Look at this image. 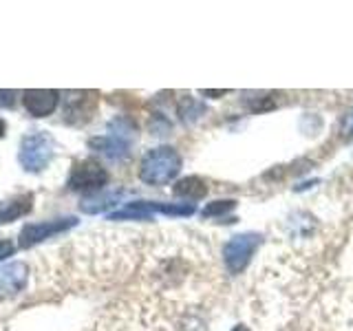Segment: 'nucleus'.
<instances>
[{
  "instance_id": "obj_1",
  "label": "nucleus",
  "mask_w": 353,
  "mask_h": 331,
  "mask_svg": "<svg viewBox=\"0 0 353 331\" xmlns=\"http://www.w3.org/2000/svg\"><path fill=\"white\" fill-rule=\"evenodd\" d=\"M181 170V157L172 146H159L143 154L139 179L148 185H163L172 181Z\"/></svg>"
},
{
  "instance_id": "obj_2",
  "label": "nucleus",
  "mask_w": 353,
  "mask_h": 331,
  "mask_svg": "<svg viewBox=\"0 0 353 331\" xmlns=\"http://www.w3.org/2000/svg\"><path fill=\"white\" fill-rule=\"evenodd\" d=\"M55 152V141L49 132H29L20 141V163L29 172H40L49 166Z\"/></svg>"
},
{
  "instance_id": "obj_3",
  "label": "nucleus",
  "mask_w": 353,
  "mask_h": 331,
  "mask_svg": "<svg viewBox=\"0 0 353 331\" xmlns=\"http://www.w3.org/2000/svg\"><path fill=\"white\" fill-rule=\"evenodd\" d=\"M108 183V172L95 159H80L73 163L66 185L75 192H99Z\"/></svg>"
},
{
  "instance_id": "obj_4",
  "label": "nucleus",
  "mask_w": 353,
  "mask_h": 331,
  "mask_svg": "<svg viewBox=\"0 0 353 331\" xmlns=\"http://www.w3.org/2000/svg\"><path fill=\"white\" fill-rule=\"evenodd\" d=\"M261 245V237L254 234V232H248V234H236L232 237L225 248H223V261L230 274H241L248 268V263L252 259V254L256 252V248Z\"/></svg>"
},
{
  "instance_id": "obj_5",
  "label": "nucleus",
  "mask_w": 353,
  "mask_h": 331,
  "mask_svg": "<svg viewBox=\"0 0 353 331\" xmlns=\"http://www.w3.org/2000/svg\"><path fill=\"white\" fill-rule=\"evenodd\" d=\"M73 225H77V219L75 217H64V219H53V221H42V223H29L22 228L20 232V248L22 250H29L38 243L47 241L60 232L71 230Z\"/></svg>"
},
{
  "instance_id": "obj_6",
  "label": "nucleus",
  "mask_w": 353,
  "mask_h": 331,
  "mask_svg": "<svg viewBox=\"0 0 353 331\" xmlns=\"http://www.w3.org/2000/svg\"><path fill=\"white\" fill-rule=\"evenodd\" d=\"M110 132L102 137H93L88 141V146L93 150L102 152L110 161H121L128 157V135L126 128H117L115 124H108Z\"/></svg>"
},
{
  "instance_id": "obj_7",
  "label": "nucleus",
  "mask_w": 353,
  "mask_h": 331,
  "mask_svg": "<svg viewBox=\"0 0 353 331\" xmlns=\"http://www.w3.org/2000/svg\"><path fill=\"white\" fill-rule=\"evenodd\" d=\"M60 104V93L51 88H29L22 93V106L33 117H49Z\"/></svg>"
},
{
  "instance_id": "obj_8",
  "label": "nucleus",
  "mask_w": 353,
  "mask_h": 331,
  "mask_svg": "<svg viewBox=\"0 0 353 331\" xmlns=\"http://www.w3.org/2000/svg\"><path fill=\"white\" fill-rule=\"evenodd\" d=\"M64 121L66 124H84L86 119H91L93 104H95V93L88 91H77V93H64Z\"/></svg>"
},
{
  "instance_id": "obj_9",
  "label": "nucleus",
  "mask_w": 353,
  "mask_h": 331,
  "mask_svg": "<svg viewBox=\"0 0 353 331\" xmlns=\"http://www.w3.org/2000/svg\"><path fill=\"white\" fill-rule=\"evenodd\" d=\"M27 281L25 263H9L0 268V298H11L22 292V285Z\"/></svg>"
},
{
  "instance_id": "obj_10",
  "label": "nucleus",
  "mask_w": 353,
  "mask_h": 331,
  "mask_svg": "<svg viewBox=\"0 0 353 331\" xmlns=\"http://www.w3.org/2000/svg\"><path fill=\"white\" fill-rule=\"evenodd\" d=\"M31 208H33V194L31 192H25V194H18L14 199H9L7 203L0 205V225L11 223V221L20 219L22 214L31 212Z\"/></svg>"
},
{
  "instance_id": "obj_11",
  "label": "nucleus",
  "mask_w": 353,
  "mask_h": 331,
  "mask_svg": "<svg viewBox=\"0 0 353 331\" xmlns=\"http://www.w3.org/2000/svg\"><path fill=\"white\" fill-rule=\"evenodd\" d=\"M152 214V201H132L117 212H110L108 221H150Z\"/></svg>"
},
{
  "instance_id": "obj_12",
  "label": "nucleus",
  "mask_w": 353,
  "mask_h": 331,
  "mask_svg": "<svg viewBox=\"0 0 353 331\" xmlns=\"http://www.w3.org/2000/svg\"><path fill=\"white\" fill-rule=\"evenodd\" d=\"M121 190H115V192H95L93 197H86L82 199V203H80V210L86 214H97V212H102V210H108V208H113L119 199H121Z\"/></svg>"
},
{
  "instance_id": "obj_13",
  "label": "nucleus",
  "mask_w": 353,
  "mask_h": 331,
  "mask_svg": "<svg viewBox=\"0 0 353 331\" xmlns=\"http://www.w3.org/2000/svg\"><path fill=\"white\" fill-rule=\"evenodd\" d=\"M174 197L181 199H190V201H196V199H203L208 194V185L201 177H185V179L176 181V185L172 188Z\"/></svg>"
},
{
  "instance_id": "obj_14",
  "label": "nucleus",
  "mask_w": 353,
  "mask_h": 331,
  "mask_svg": "<svg viewBox=\"0 0 353 331\" xmlns=\"http://www.w3.org/2000/svg\"><path fill=\"white\" fill-rule=\"evenodd\" d=\"M152 210L154 212L168 214V217H190L194 212L192 203H157L152 201Z\"/></svg>"
},
{
  "instance_id": "obj_15",
  "label": "nucleus",
  "mask_w": 353,
  "mask_h": 331,
  "mask_svg": "<svg viewBox=\"0 0 353 331\" xmlns=\"http://www.w3.org/2000/svg\"><path fill=\"white\" fill-rule=\"evenodd\" d=\"M236 201H232V199H228V201H214V203H208L203 208V217H219V214H225L230 212V210H234Z\"/></svg>"
},
{
  "instance_id": "obj_16",
  "label": "nucleus",
  "mask_w": 353,
  "mask_h": 331,
  "mask_svg": "<svg viewBox=\"0 0 353 331\" xmlns=\"http://www.w3.org/2000/svg\"><path fill=\"white\" fill-rule=\"evenodd\" d=\"M16 104V91H0V106L11 108Z\"/></svg>"
},
{
  "instance_id": "obj_17",
  "label": "nucleus",
  "mask_w": 353,
  "mask_h": 331,
  "mask_svg": "<svg viewBox=\"0 0 353 331\" xmlns=\"http://www.w3.org/2000/svg\"><path fill=\"white\" fill-rule=\"evenodd\" d=\"M14 254V243L11 241H0V261Z\"/></svg>"
},
{
  "instance_id": "obj_18",
  "label": "nucleus",
  "mask_w": 353,
  "mask_h": 331,
  "mask_svg": "<svg viewBox=\"0 0 353 331\" xmlns=\"http://www.w3.org/2000/svg\"><path fill=\"white\" fill-rule=\"evenodd\" d=\"M203 95H225L228 91H201Z\"/></svg>"
},
{
  "instance_id": "obj_19",
  "label": "nucleus",
  "mask_w": 353,
  "mask_h": 331,
  "mask_svg": "<svg viewBox=\"0 0 353 331\" xmlns=\"http://www.w3.org/2000/svg\"><path fill=\"white\" fill-rule=\"evenodd\" d=\"M5 130H7V126H5V119H3V117H0V137H3V135H5Z\"/></svg>"
},
{
  "instance_id": "obj_20",
  "label": "nucleus",
  "mask_w": 353,
  "mask_h": 331,
  "mask_svg": "<svg viewBox=\"0 0 353 331\" xmlns=\"http://www.w3.org/2000/svg\"><path fill=\"white\" fill-rule=\"evenodd\" d=\"M232 331H250V329H248L245 325H236V327H234V329H232Z\"/></svg>"
},
{
  "instance_id": "obj_21",
  "label": "nucleus",
  "mask_w": 353,
  "mask_h": 331,
  "mask_svg": "<svg viewBox=\"0 0 353 331\" xmlns=\"http://www.w3.org/2000/svg\"><path fill=\"white\" fill-rule=\"evenodd\" d=\"M349 130H351V135H353V113H351V119H349Z\"/></svg>"
}]
</instances>
